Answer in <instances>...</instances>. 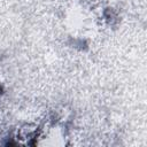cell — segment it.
Masks as SVG:
<instances>
[{
	"label": "cell",
	"instance_id": "cell-1",
	"mask_svg": "<svg viewBox=\"0 0 147 147\" xmlns=\"http://www.w3.org/2000/svg\"><path fill=\"white\" fill-rule=\"evenodd\" d=\"M1 92H2V88H1V87H0V94H1Z\"/></svg>",
	"mask_w": 147,
	"mask_h": 147
}]
</instances>
